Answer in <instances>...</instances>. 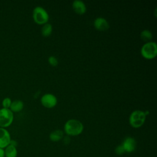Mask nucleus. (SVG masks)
<instances>
[{
  "label": "nucleus",
  "instance_id": "423d86ee",
  "mask_svg": "<svg viewBox=\"0 0 157 157\" xmlns=\"http://www.w3.org/2000/svg\"><path fill=\"white\" fill-rule=\"evenodd\" d=\"M42 105L48 109H52L56 106L58 102L56 97L52 93H45L40 98Z\"/></svg>",
  "mask_w": 157,
  "mask_h": 157
},
{
  "label": "nucleus",
  "instance_id": "f03ea898",
  "mask_svg": "<svg viewBox=\"0 0 157 157\" xmlns=\"http://www.w3.org/2000/svg\"><path fill=\"white\" fill-rule=\"evenodd\" d=\"M146 114L145 112L140 110H136L131 112L129 117V123L134 128H140L145 123Z\"/></svg>",
  "mask_w": 157,
  "mask_h": 157
},
{
  "label": "nucleus",
  "instance_id": "1a4fd4ad",
  "mask_svg": "<svg viewBox=\"0 0 157 157\" xmlns=\"http://www.w3.org/2000/svg\"><path fill=\"white\" fill-rule=\"evenodd\" d=\"M94 28L99 31H105L109 28V23L107 20L103 17L95 18L93 22Z\"/></svg>",
  "mask_w": 157,
  "mask_h": 157
},
{
  "label": "nucleus",
  "instance_id": "ddd939ff",
  "mask_svg": "<svg viewBox=\"0 0 157 157\" xmlns=\"http://www.w3.org/2000/svg\"><path fill=\"white\" fill-rule=\"evenodd\" d=\"M24 103L20 99H15L12 101L9 109L13 112H19L23 109Z\"/></svg>",
  "mask_w": 157,
  "mask_h": 157
},
{
  "label": "nucleus",
  "instance_id": "f257e3e1",
  "mask_svg": "<svg viewBox=\"0 0 157 157\" xmlns=\"http://www.w3.org/2000/svg\"><path fill=\"white\" fill-rule=\"evenodd\" d=\"M83 129L82 123L76 119H70L64 125V131L68 136H78L82 133Z\"/></svg>",
  "mask_w": 157,
  "mask_h": 157
},
{
  "label": "nucleus",
  "instance_id": "2eb2a0df",
  "mask_svg": "<svg viewBox=\"0 0 157 157\" xmlns=\"http://www.w3.org/2000/svg\"><path fill=\"white\" fill-rule=\"evenodd\" d=\"M52 31H53L52 25L50 23H47L42 26L41 29V33L44 37H48L52 34Z\"/></svg>",
  "mask_w": 157,
  "mask_h": 157
},
{
  "label": "nucleus",
  "instance_id": "9b49d317",
  "mask_svg": "<svg viewBox=\"0 0 157 157\" xmlns=\"http://www.w3.org/2000/svg\"><path fill=\"white\" fill-rule=\"evenodd\" d=\"M4 150L5 157H17L18 150L17 146L10 144Z\"/></svg>",
  "mask_w": 157,
  "mask_h": 157
},
{
  "label": "nucleus",
  "instance_id": "6e6552de",
  "mask_svg": "<svg viewBox=\"0 0 157 157\" xmlns=\"http://www.w3.org/2000/svg\"><path fill=\"white\" fill-rule=\"evenodd\" d=\"M12 139L9 131L6 128L0 127V148H5L10 143Z\"/></svg>",
  "mask_w": 157,
  "mask_h": 157
},
{
  "label": "nucleus",
  "instance_id": "7ed1b4c3",
  "mask_svg": "<svg viewBox=\"0 0 157 157\" xmlns=\"http://www.w3.org/2000/svg\"><path fill=\"white\" fill-rule=\"evenodd\" d=\"M140 54L147 59H152L157 55V45L155 42L145 43L140 49Z\"/></svg>",
  "mask_w": 157,
  "mask_h": 157
},
{
  "label": "nucleus",
  "instance_id": "20e7f679",
  "mask_svg": "<svg viewBox=\"0 0 157 157\" xmlns=\"http://www.w3.org/2000/svg\"><path fill=\"white\" fill-rule=\"evenodd\" d=\"M33 18L36 23L44 25L48 23L49 15L44 8L40 6H37L33 9Z\"/></svg>",
  "mask_w": 157,
  "mask_h": 157
},
{
  "label": "nucleus",
  "instance_id": "4468645a",
  "mask_svg": "<svg viewBox=\"0 0 157 157\" xmlns=\"http://www.w3.org/2000/svg\"><path fill=\"white\" fill-rule=\"evenodd\" d=\"M140 39L146 43L151 41V39L153 38V34L150 30L144 29L141 31L140 34Z\"/></svg>",
  "mask_w": 157,
  "mask_h": 157
},
{
  "label": "nucleus",
  "instance_id": "39448f33",
  "mask_svg": "<svg viewBox=\"0 0 157 157\" xmlns=\"http://www.w3.org/2000/svg\"><path fill=\"white\" fill-rule=\"evenodd\" d=\"M14 119L13 113L9 109L6 108L0 109V127L6 128L10 126Z\"/></svg>",
  "mask_w": 157,
  "mask_h": 157
},
{
  "label": "nucleus",
  "instance_id": "dca6fc26",
  "mask_svg": "<svg viewBox=\"0 0 157 157\" xmlns=\"http://www.w3.org/2000/svg\"><path fill=\"white\" fill-rule=\"evenodd\" d=\"M12 101L9 97H6L4 98L2 101V106L3 108L6 109H9L11 105Z\"/></svg>",
  "mask_w": 157,
  "mask_h": 157
},
{
  "label": "nucleus",
  "instance_id": "6ab92c4d",
  "mask_svg": "<svg viewBox=\"0 0 157 157\" xmlns=\"http://www.w3.org/2000/svg\"><path fill=\"white\" fill-rule=\"evenodd\" d=\"M0 157H5L4 155V150L0 148Z\"/></svg>",
  "mask_w": 157,
  "mask_h": 157
},
{
  "label": "nucleus",
  "instance_id": "9d476101",
  "mask_svg": "<svg viewBox=\"0 0 157 157\" xmlns=\"http://www.w3.org/2000/svg\"><path fill=\"white\" fill-rule=\"evenodd\" d=\"M72 7L74 11L78 15H83L86 11V6L85 4L81 0L74 1L72 2Z\"/></svg>",
  "mask_w": 157,
  "mask_h": 157
},
{
  "label": "nucleus",
  "instance_id": "0eeeda50",
  "mask_svg": "<svg viewBox=\"0 0 157 157\" xmlns=\"http://www.w3.org/2000/svg\"><path fill=\"white\" fill-rule=\"evenodd\" d=\"M121 145L123 146L125 153H130L136 150L137 142L134 137L128 136L124 139L121 143Z\"/></svg>",
  "mask_w": 157,
  "mask_h": 157
},
{
  "label": "nucleus",
  "instance_id": "a211bd4d",
  "mask_svg": "<svg viewBox=\"0 0 157 157\" xmlns=\"http://www.w3.org/2000/svg\"><path fill=\"white\" fill-rule=\"evenodd\" d=\"M115 153L117 155H122L123 154L125 153L124 150L123 146L121 145V144L116 147V148H115Z\"/></svg>",
  "mask_w": 157,
  "mask_h": 157
},
{
  "label": "nucleus",
  "instance_id": "f8f14e48",
  "mask_svg": "<svg viewBox=\"0 0 157 157\" xmlns=\"http://www.w3.org/2000/svg\"><path fill=\"white\" fill-rule=\"evenodd\" d=\"M64 137V132L61 129H56L52 131L49 135V139L51 141L56 142L63 139Z\"/></svg>",
  "mask_w": 157,
  "mask_h": 157
},
{
  "label": "nucleus",
  "instance_id": "f3484780",
  "mask_svg": "<svg viewBox=\"0 0 157 157\" xmlns=\"http://www.w3.org/2000/svg\"><path fill=\"white\" fill-rule=\"evenodd\" d=\"M48 62L52 66H56L58 64V60L55 56H50L48 58Z\"/></svg>",
  "mask_w": 157,
  "mask_h": 157
}]
</instances>
